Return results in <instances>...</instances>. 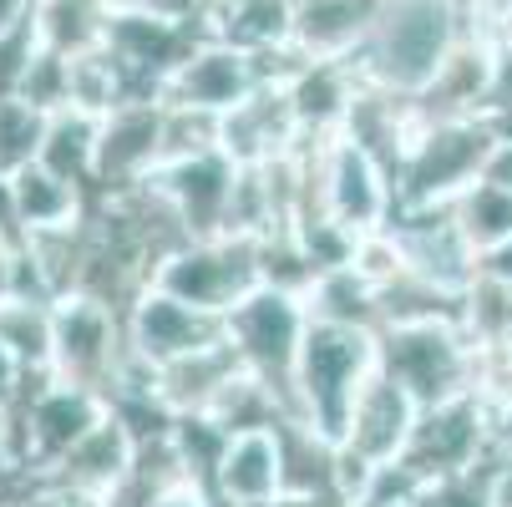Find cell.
<instances>
[{"mask_svg": "<svg viewBox=\"0 0 512 507\" xmlns=\"http://www.w3.org/2000/svg\"><path fill=\"white\" fill-rule=\"evenodd\" d=\"M462 36L467 26H462L457 0H381L350 71L365 87L421 102L431 82L442 77V66Z\"/></svg>", "mask_w": 512, "mask_h": 507, "instance_id": "6da1fadb", "label": "cell"}, {"mask_svg": "<svg viewBox=\"0 0 512 507\" xmlns=\"http://www.w3.org/2000/svg\"><path fill=\"white\" fill-rule=\"evenodd\" d=\"M376 371H381V335L376 330L310 320L305 345H300V366H295V416L289 421L310 426L315 437L340 447L350 411Z\"/></svg>", "mask_w": 512, "mask_h": 507, "instance_id": "7a4b0ae2", "label": "cell"}, {"mask_svg": "<svg viewBox=\"0 0 512 507\" xmlns=\"http://www.w3.org/2000/svg\"><path fill=\"white\" fill-rule=\"evenodd\" d=\"M502 132L507 127H497L492 117H426L396 173V213L462 198L482 178Z\"/></svg>", "mask_w": 512, "mask_h": 507, "instance_id": "3957f363", "label": "cell"}, {"mask_svg": "<svg viewBox=\"0 0 512 507\" xmlns=\"http://www.w3.org/2000/svg\"><path fill=\"white\" fill-rule=\"evenodd\" d=\"M482 355L457 320H411L381 330V371L426 411L477 391Z\"/></svg>", "mask_w": 512, "mask_h": 507, "instance_id": "277c9868", "label": "cell"}, {"mask_svg": "<svg viewBox=\"0 0 512 507\" xmlns=\"http://www.w3.org/2000/svg\"><path fill=\"white\" fill-rule=\"evenodd\" d=\"M305 330H310L305 295L279 289V284H259L254 295L229 315V345L239 350L244 371L259 376L274 391L284 421L295 416V366H300Z\"/></svg>", "mask_w": 512, "mask_h": 507, "instance_id": "5b68a950", "label": "cell"}, {"mask_svg": "<svg viewBox=\"0 0 512 507\" xmlns=\"http://www.w3.org/2000/svg\"><path fill=\"white\" fill-rule=\"evenodd\" d=\"M158 289L173 300L198 305L208 315H234L254 289L264 284V239L224 234V239H193L178 254H168L153 274Z\"/></svg>", "mask_w": 512, "mask_h": 507, "instance_id": "8992f818", "label": "cell"}, {"mask_svg": "<svg viewBox=\"0 0 512 507\" xmlns=\"http://www.w3.org/2000/svg\"><path fill=\"white\" fill-rule=\"evenodd\" d=\"M51 320H56L51 381L112 396L127 355H132L127 350V315L92 300V295H61V300H51Z\"/></svg>", "mask_w": 512, "mask_h": 507, "instance_id": "52a82bcc", "label": "cell"}, {"mask_svg": "<svg viewBox=\"0 0 512 507\" xmlns=\"http://www.w3.org/2000/svg\"><path fill=\"white\" fill-rule=\"evenodd\" d=\"M107 396L66 386V381H41L11 406V447H16V472L46 477L87 431L107 416Z\"/></svg>", "mask_w": 512, "mask_h": 507, "instance_id": "ba28073f", "label": "cell"}, {"mask_svg": "<svg viewBox=\"0 0 512 507\" xmlns=\"http://www.w3.org/2000/svg\"><path fill=\"white\" fill-rule=\"evenodd\" d=\"M492 457V411L477 391L452 396L442 406H426L416 416V431L406 442L401 467L431 487V482H447V477H472L482 472V462Z\"/></svg>", "mask_w": 512, "mask_h": 507, "instance_id": "9c48e42d", "label": "cell"}, {"mask_svg": "<svg viewBox=\"0 0 512 507\" xmlns=\"http://www.w3.org/2000/svg\"><path fill=\"white\" fill-rule=\"evenodd\" d=\"M224 340H229V320L224 315L183 305L158 284L142 289V295L132 300V310H127V350L142 360V366H153V371L173 366V360H183V355L213 350Z\"/></svg>", "mask_w": 512, "mask_h": 507, "instance_id": "30bf717a", "label": "cell"}, {"mask_svg": "<svg viewBox=\"0 0 512 507\" xmlns=\"http://www.w3.org/2000/svg\"><path fill=\"white\" fill-rule=\"evenodd\" d=\"M406 274H416L421 284L442 289V295L462 300L467 284L477 279V249L462 234L452 203H436V208H401L396 224H391Z\"/></svg>", "mask_w": 512, "mask_h": 507, "instance_id": "8fae6325", "label": "cell"}, {"mask_svg": "<svg viewBox=\"0 0 512 507\" xmlns=\"http://www.w3.org/2000/svg\"><path fill=\"white\" fill-rule=\"evenodd\" d=\"M259 61L229 41H198L178 66H173V77L158 87V102L163 107H193V112H213V117H224L234 112L239 102H249L259 92Z\"/></svg>", "mask_w": 512, "mask_h": 507, "instance_id": "7c38bea8", "label": "cell"}, {"mask_svg": "<svg viewBox=\"0 0 512 507\" xmlns=\"http://www.w3.org/2000/svg\"><path fill=\"white\" fill-rule=\"evenodd\" d=\"M163 127H168V107L158 97H132L117 112L102 117L97 132V193H122L148 183L163 168Z\"/></svg>", "mask_w": 512, "mask_h": 507, "instance_id": "4fadbf2b", "label": "cell"}, {"mask_svg": "<svg viewBox=\"0 0 512 507\" xmlns=\"http://www.w3.org/2000/svg\"><path fill=\"white\" fill-rule=\"evenodd\" d=\"M148 183L178 213V224L188 229V239H224L229 234L239 163L224 158V148L203 153V158H188V163H163Z\"/></svg>", "mask_w": 512, "mask_h": 507, "instance_id": "5bb4252c", "label": "cell"}, {"mask_svg": "<svg viewBox=\"0 0 512 507\" xmlns=\"http://www.w3.org/2000/svg\"><path fill=\"white\" fill-rule=\"evenodd\" d=\"M218 148H224V158H234L239 168H264V163L300 153L305 127L295 117L289 82H259V92L249 102L224 112V122H218Z\"/></svg>", "mask_w": 512, "mask_h": 507, "instance_id": "9a60e30c", "label": "cell"}, {"mask_svg": "<svg viewBox=\"0 0 512 507\" xmlns=\"http://www.w3.org/2000/svg\"><path fill=\"white\" fill-rule=\"evenodd\" d=\"M132 467H137V431L127 426L122 411H107L41 482H56L66 492H82V497H92V502L107 507L127 487Z\"/></svg>", "mask_w": 512, "mask_h": 507, "instance_id": "2e32d148", "label": "cell"}, {"mask_svg": "<svg viewBox=\"0 0 512 507\" xmlns=\"http://www.w3.org/2000/svg\"><path fill=\"white\" fill-rule=\"evenodd\" d=\"M284 487H289V472H284L279 421L234 431L224 457L213 467V497L224 507H274V502H284Z\"/></svg>", "mask_w": 512, "mask_h": 507, "instance_id": "e0dca14e", "label": "cell"}, {"mask_svg": "<svg viewBox=\"0 0 512 507\" xmlns=\"http://www.w3.org/2000/svg\"><path fill=\"white\" fill-rule=\"evenodd\" d=\"M416 416H421V406H416L386 371H376L371 386L360 391L355 411H350V426H345L340 452H350V457L365 462V467H391V462L406 457V442H411V431H416Z\"/></svg>", "mask_w": 512, "mask_h": 507, "instance_id": "ac0fdd59", "label": "cell"}, {"mask_svg": "<svg viewBox=\"0 0 512 507\" xmlns=\"http://www.w3.org/2000/svg\"><path fill=\"white\" fill-rule=\"evenodd\" d=\"M376 6L381 0H295L289 46L310 66H350L376 21Z\"/></svg>", "mask_w": 512, "mask_h": 507, "instance_id": "d6986e66", "label": "cell"}, {"mask_svg": "<svg viewBox=\"0 0 512 507\" xmlns=\"http://www.w3.org/2000/svg\"><path fill=\"white\" fill-rule=\"evenodd\" d=\"M6 203H11V213H16V224H21L26 239L77 229V224L87 219V208H92L82 183H71V178L51 173L46 163L21 168V173L6 183Z\"/></svg>", "mask_w": 512, "mask_h": 507, "instance_id": "ffe728a7", "label": "cell"}, {"mask_svg": "<svg viewBox=\"0 0 512 507\" xmlns=\"http://www.w3.org/2000/svg\"><path fill=\"white\" fill-rule=\"evenodd\" d=\"M198 31L208 41H229L249 56H269V51L289 46L295 0H213L198 16Z\"/></svg>", "mask_w": 512, "mask_h": 507, "instance_id": "44dd1931", "label": "cell"}, {"mask_svg": "<svg viewBox=\"0 0 512 507\" xmlns=\"http://www.w3.org/2000/svg\"><path fill=\"white\" fill-rule=\"evenodd\" d=\"M112 0H36L31 6V36L46 51L61 56H82L107 46V26H112Z\"/></svg>", "mask_w": 512, "mask_h": 507, "instance_id": "7402d4cb", "label": "cell"}, {"mask_svg": "<svg viewBox=\"0 0 512 507\" xmlns=\"http://www.w3.org/2000/svg\"><path fill=\"white\" fill-rule=\"evenodd\" d=\"M305 310L310 320H330V325H355V330H376L381 335V289L355 274L350 264L325 269L310 289H305Z\"/></svg>", "mask_w": 512, "mask_h": 507, "instance_id": "603a6c76", "label": "cell"}, {"mask_svg": "<svg viewBox=\"0 0 512 507\" xmlns=\"http://www.w3.org/2000/svg\"><path fill=\"white\" fill-rule=\"evenodd\" d=\"M0 345H6L31 376H51V350H56L51 300H36V295H0Z\"/></svg>", "mask_w": 512, "mask_h": 507, "instance_id": "cb8c5ba5", "label": "cell"}, {"mask_svg": "<svg viewBox=\"0 0 512 507\" xmlns=\"http://www.w3.org/2000/svg\"><path fill=\"white\" fill-rule=\"evenodd\" d=\"M97 132H102V117H87L77 107H66L46 122V142H41V158L51 173L71 178V183H92L97 173Z\"/></svg>", "mask_w": 512, "mask_h": 507, "instance_id": "d4e9b609", "label": "cell"}, {"mask_svg": "<svg viewBox=\"0 0 512 507\" xmlns=\"http://www.w3.org/2000/svg\"><path fill=\"white\" fill-rule=\"evenodd\" d=\"M457 325H462V335L477 345V355L512 350V284L477 274V279L467 284L462 305H457Z\"/></svg>", "mask_w": 512, "mask_h": 507, "instance_id": "484cf974", "label": "cell"}, {"mask_svg": "<svg viewBox=\"0 0 512 507\" xmlns=\"http://www.w3.org/2000/svg\"><path fill=\"white\" fill-rule=\"evenodd\" d=\"M452 213H457V224H462V234L472 239L477 254L512 239V193L487 183V178H477L462 198H452Z\"/></svg>", "mask_w": 512, "mask_h": 507, "instance_id": "4316f807", "label": "cell"}, {"mask_svg": "<svg viewBox=\"0 0 512 507\" xmlns=\"http://www.w3.org/2000/svg\"><path fill=\"white\" fill-rule=\"evenodd\" d=\"M46 112H36L21 97H0V183H11L21 168H31L41 158L46 142Z\"/></svg>", "mask_w": 512, "mask_h": 507, "instance_id": "83f0119b", "label": "cell"}, {"mask_svg": "<svg viewBox=\"0 0 512 507\" xmlns=\"http://www.w3.org/2000/svg\"><path fill=\"white\" fill-rule=\"evenodd\" d=\"M416 507H487L482 472H472V477H447V482H431V487H421Z\"/></svg>", "mask_w": 512, "mask_h": 507, "instance_id": "f1b7e54d", "label": "cell"}, {"mask_svg": "<svg viewBox=\"0 0 512 507\" xmlns=\"http://www.w3.org/2000/svg\"><path fill=\"white\" fill-rule=\"evenodd\" d=\"M457 11L477 36H512V0H457Z\"/></svg>", "mask_w": 512, "mask_h": 507, "instance_id": "f546056e", "label": "cell"}, {"mask_svg": "<svg viewBox=\"0 0 512 507\" xmlns=\"http://www.w3.org/2000/svg\"><path fill=\"white\" fill-rule=\"evenodd\" d=\"M482 487H487V507H512V452H497L482 462Z\"/></svg>", "mask_w": 512, "mask_h": 507, "instance_id": "4dcf8cb0", "label": "cell"}, {"mask_svg": "<svg viewBox=\"0 0 512 507\" xmlns=\"http://www.w3.org/2000/svg\"><path fill=\"white\" fill-rule=\"evenodd\" d=\"M0 507H102V502H92V497H82V492H66V487H56V482H36V492H26V497H0Z\"/></svg>", "mask_w": 512, "mask_h": 507, "instance_id": "1f68e13d", "label": "cell"}, {"mask_svg": "<svg viewBox=\"0 0 512 507\" xmlns=\"http://www.w3.org/2000/svg\"><path fill=\"white\" fill-rule=\"evenodd\" d=\"M153 507H213V487L198 477H178L173 487H163L153 497Z\"/></svg>", "mask_w": 512, "mask_h": 507, "instance_id": "d6a6232c", "label": "cell"}, {"mask_svg": "<svg viewBox=\"0 0 512 507\" xmlns=\"http://www.w3.org/2000/svg\"><path fill=\"white\" fill-rule=\"evenodd\" d=\"M26 381H31V371L21 366V360H16L6 345H0V406H16V401L31 391Z\"/></svg>", "mask_w": 512, "mask_h": 507, "instance_id": "836d02e7", "label": "cell"}, {"mask_svg": "<svg viewBox=\"0 0 512 507\" xmlns=\"http://www.w3.org/2000/svg\"><path fill=\"white\" fill-rule=\"evenodd\" d=\"M482 178L512 193V127H507V132L497 137V148H492V158H487V168H482Z\"/></svg>", "mask_w": 512, "mask_h": 507, "instance_id": "e575fe53", "label": "cell"}, {"mask_svg": "<svg viewBox=\"0 0 512 507\" xmlns=\"http://www.w3.org/2000/svg\"><path fill=\"white\" fill-rule=\"evenodd\" d=\"M477 274H487V279H502V284H512V239H502L497 249L477 254Z\"/></svg>", "mask_w": 512, "mask_h": 507, "instance_id": "d590c367", "label": "cell"}, {"mask_svg": "<svg viewBox=\"0 0 512 507\" xmlns=\"http://www.w3.org/2000/svg\"><path fill=\"white\" fill-rule=\"evenodd\" d=\"M31 6L36 0H0V36H11L31 21Z\"/></svg>", "mask_w": 512, "mask_h": 507, "instance_id": "8d00e7d4", "label": "cell"}, {"mask_svg": "<svg viewBox=\"0 0 512 507\" xmlns=\"http://www.w3.org/2000/svg\"><path fill=\"white\" fill-rule=\"evenodd\" d=\"M112 6H148V0H112Z\"/></svg>", "mask_w": 512, "mask_h": 507, "instance_id": "74e56055", "label": "cell"}, {"mask_svg": "<svg viewBox=\"0 0 512 507\" xmlns=\"http://www.w3.org/2000/svg\"><path fill=\"white\" fill-rule=\"evenodd\" d=\"M396 507H416V502H396Z\"/></svg>", "mask_w": 512, "mask_h": 507, "instance_id": "f35d334b", "label": "cell"}, {"mask_svg": "<svg viewBox=\"0 0 512 507\" xmlns=\"http://www.w3.org/2000/svg\"><path fill=\"white\" fill-rule=\"evenodd\" d=\"M208 6H213V0H208Z\"/></svg>", "mask_w": 512, "mask_h": 507, "instance_id": "ab89813d", "label": "cell"}]
</instances>
